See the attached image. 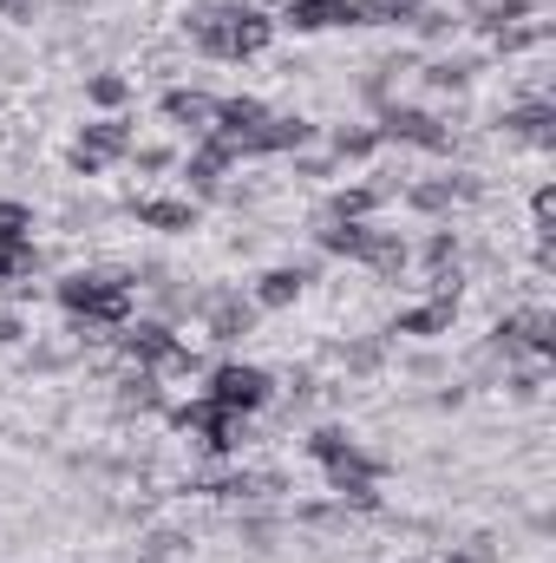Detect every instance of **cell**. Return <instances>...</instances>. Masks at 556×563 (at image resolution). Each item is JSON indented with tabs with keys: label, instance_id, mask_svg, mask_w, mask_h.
I'll use <instances>...</instances> for the list:
<instances>
[{
	"label": "cell",
	"instance_id": "52a82bcc",
	"mask_svg": "<svg viewBox=\"0 0 556 563\" xmlns=\"http://www.w3.org/2000/svg\"><path fill=\"white\" fill-rule=\"evenodd\" d=\"M177 426H184V432H197V439H203V452H236L243 413H223V407L197 400V407H184V413H177Z\"/></svg>",
	"mask_w": 556,
	"mask_h": 563
},
{
	"label": "cell",
	"instance_id": "ac0fdd59",
	"mask_svg": "<svg viewBox=\"0 0 556 563\" xmlns=\"http://www.w3.org/2000/svg\"><path fill=\"white\" fill-rule=\"evenodd\" d=\"M308 452H314V459H321V465H334V459H347V452H354V439H347V432H341V426H321V432H314V439H308Z\"/></svg>",
	"mask_w": 556,
	"mask_h": 563
},
{
	"label": "cell",
	"instance_id": "277c9868",
	"mask_svg": "<svg viewBox=\"0 0 556 563\" xmlns=\"http://www.w3.org/2000/svg\"><path fill=\"white\" fill-rule=\"evenodd\" d=\"M269 374L263 367H216L210 374V407H223V413H256V407H269Z\"/></svg>",
	"mask_w": 556,
	"mask_h": 563
},
{
	"label": "cell",
	"instance_id": "6da1fadb",
	"mask_svg": "<svg viewBox=\"0 0 556 563\" xmlns=\"http://www.w3.org/2000/svg\"><path fill=\"white\" fill-rule=\"evenodd\" d=\"M184 26H190V40H197L203 53H216V59H249V53H263L269 33H276V20H269L263 7H243V0H230V7H197Z\"/></svg>",
	"mask_w": 556,
	"mask_h": 563
},
{
	"label": "cell",
	"instance_id": "7402d4cb",
	"mask_svg": "<svg viewBox=\"0 0 556 563\" xmlns=\"http://www.w3.org/2000/svg\"><path fill=\"white\" fill-rule=\"evenodd\" d=\"M380 361H387V341H354V347H347V367H354V374H374Z\"/></svg>",
	"mask_w": 556,
	"mask_h": 563
},
{
	"label": "cell",
	"instance_id": "44dd1931",
	"mask_svg": "<svg viewBox=\"0 0 556 563\" xmlns=\"http://www.w3.org/2000/svg\"><path fill=\"white\" fill-rule=\"evenodd\" d=\"M425 0H360V20H413Z\"/></svg>",
	"mask_w": 556,
	"mask_h": 563
},
{
	"label": "cell",
	"instance_id": "8fae6325",
	"mask_svg": "<svg viewBox=\"0 0 556 563\" xmlns=\"http://www.w3.org/2000/svg\"><path fill=\"white\" fill-rule=\"evenodd\" d=\"M164 119L184 125V132H210L216 125V99H203V92H164Z\"/></svg>",
	"mask_w": 556,
	"mask_h": 563
},
{
	"label": "cell",
	"instance_id": "7a4b0ae2",
	"mask_svg": "<svg viewBox=\"0 0 556 563\" xmlns=\"http://www.w3.org/2000/svg\"><path fill=\"white\" fill-rule=\"evenodd\" d=\"M321 250H327V256H347V263H367L374 276H400V269H407V243H400L393 230L360 223V217L327 223V230H321Z\"/></svg>",
	"mask_w": 556,
	"mask_h": 563
},
{
	"label": "cell",
	"instance_id": "5b68a950",
	"mask_svg": "<svg viewBox=\"0 0 556 563\" xmlns=\"http://www.w3.org/2000/svg\"><path fill=\"white\" fill-rule=\"evenodd\" d=\"M132 151V125L125 119H99V125H86L79 132V144H73V170L79 177H99L112 157H125Z\"/></svg>",
	"mask_w": 556,
	"mask_h": 563
},
{
	"label": "cell",
	"instance_id": "4316f807",
	"mask_svg": "<svg viewBox=\"0 0 556 563\" xmlns=\"http://www.w3.org/2000/svg\"><path fill=\"white\" fill-rule=\"evenodd\" d=\"M13 341H20V314H7V308H0V347H13Z\"/></svg>",
	"mask_w": 556,
	"mask_h": 563
},
{
	"label": "cell",
	"instance_id": "5bb4252c",
	"mask_svg": "<svg viewBox=\"0 0 556 563\" xmlns=\"http://www.w3.org/2000/svg\"><path fill=\"white\" fill-rule=\"evenodd\" d=\"M452 314H458V301H425V308H407L400 321H393V334H445L452 328Z\"/></svg>",
	"mask_w": 556,
	"mask_h": 563
},
{
	"label": "cell",
	"instance_id": "d4e9b609",
	"mask_svg": "<svg viewBox=\"0 0 556 563\" xmlns=\"http://www.w3.org/2000/svg\"><path fill=\"white\" fill-rule=\"evenodd\" d=\"M531 210H537V223H544V230H551V217H556V190H551V184H544V190H537V203H531Z\"/></svg>",
	"mask_w": 556,
	"mask_h": 563
},
{
	"label": "cell",
	"instance_id": "f1b7e54d",
	"mask_svg": "<svg viewBox=\"0 0 556 563\" xmlns=\"http://www.w3.org/2000/svg\"><path fill=\"white\" fill-rule=\"evenodd\" d=\"M452 563H471V558H452Z\"/></svg>",
	"mask_w": 556,
	"mask_h": 563
},
{
	"label": "cell",
	"instance_id": "7c38bea8",
	"mask_svg": "<svg viewBox=\"0 0 556 563\" xmlns=\"http://www.w3.org/2000/svg\"><path fill=\"white\" fill-rule=\"evenodd\" d=\"M504 132H518V139H531V144H544V151H551V144H556V112L544 106V99H537V106H518V112L504 119Z\"/></svg>",
	"mask_w": 556,
	"mask_h": 563
},
{
	"label": "cell",
	"instance_id": "83f0119b",
	"mask_svg": "<svg viewBox=\"0 0 556 563\" xmlns=\"http://www.w3.org/2000/svg\"><path fill=\"white\" fill-rule=\"evenodd\" d=\"M33 7H40V0H0V13H7V20H33Z\"/></svg>",
	"mask_w": 556,
	"mask_h": 563
},
{
	"label": "cell",
	"instance_id": "9c48e42d",
	"mask_svg": "<svg viewBox=\"0 0 556 563\" xmlns=\"http://www.w3.org/2000/svg\"><path fill=\"white\" fill-rule=\"evenodd\" d=\"M380 139L419 144V151H445V144H452V132H445L432 112H413V106H387V125H380Z\"/></svg>",
	"mask_w": 556,
	"mask_h": 563
},
{
	"label": "cell",
	"instance_id": "8992f818",
	"mask_svg": "<svg viewBox=\"0 0 556 563\" xmlns=\"http://www.w3.org/2000/svg\"><path fill=\"white\" fill-rule=\"evenodd\" d=\"M498 347H504V354H518V347H531L537 361H551V354H556V314H544V308H524V314H504V321H498Z\"/></svg>",
	"mask_w": 556,
	"mask_h": 563
},
{
	"label": "cell",
	"instance_id": "d6986e66",
	"mask_svg": "<svg viewBox=\"0 0 556 563\" xmlns=\"http://www.w3.org/2000/svg\"><path fill=\"white\" fill-rule=\"evenodd\" d=\"M33 243H0V282H20V276H33Z\"/></svg>",
	"mask_w": 556,
	"mask_h": 563
},
{
	"label": "cell",
	"instance_id": "e0dca14e",
	"mask_svg": "<svg viewBox=\"0 0 556 563\" xmlns=\"http://www.w3.org/2000/svg\"><path fill=\"white\" fill-rule=\"evenodd\" d=\"M86 92H92V106H105V112H112V106H125V99H132V86H125V79H119V73H92V79H86Z\"/></svg>",
	"mask_w": 556,
	"mask_h": 563
},
{
	"label": "cell",
	"instance_id": "3957f363",
	"mask_svg": "<svg viewBox=\"0 0 556 563\" xmlns=\"http://www.w3.org/2000/svg\"><path fill=\"white\" fill-rule=\"evenodd\" d=\"M59 301L73 321H92V328H119L132 314V282L125 276H66L59 282Z\"/></svg>",
	"mask_w": 556,
	"mask_h": 563
},
{
	"label": "cell",
	"instance_id": "4fadbf2b",
	"mask_svg": "<svg viewBox=\"0 0 556 563\" xmlns=\"http://www.w3.org/2000/svg\"><path fill=\"white\" fill-rule=\"evenodd\" d=\"M465 197H478V177H438V184H413V203H419V210H452V203H465Z\"/></svg>",
	"mask_w": 556,
	"mask_h": 563
},
{
	"label": "cell",
	"instance_id": "2e32d148",
	"mask_svg": "<svg viewBox=\"0 0 556 563\" xmlns=\"http://www.w3.org/2000/svg\"><path fill=\"white\" fill-rule=\"evenodd\" d=\"M301 288H308V269H269L263 288H256V301H263V308H288Z\"/></svg>",
	"mask_w": 556,
	"mask_h": 563
},
{
	"label": "cell",
	"instance_id": "cb8c5ba5",
	"mask_svg": "<svg viewBox=\"0 0 556 563\" xmlns=\"http://www.w3.org/2000/svg\"><path fill=\"white\" fill-rule=\"evenodd\" d=\"M452 256H458V236H452V230H438V236L425 243V263H432V269H445Z\"/></svg>",
	"mask_w": 556,
	"mask_h": 563
},
{
	"label": "cell",
	"instance_id": "603a6c76",
	"mask_svg": "<svg viewBox=\"0 0 556 563\" xmlns=\"http://www.w3.org/2000/svg\"><path fill=\"white\" fill-rule=\"evenodd\" d=\"M374 144H380V132H334V151L341 157H367Z\"/></svg>",
	"mask_w": 556,
	"mask_h": 563
},
{
	"label": "cell",
	"instance_id": "30bf717a",
	"mask_svg": "<svg viewBox=\"0 0 556 563\" xmlns=\"http://www.w3.org/2000/svg\"><path fill=\"white\" fill-rule=\"evenodd\" d=\"M288 26L321 33V26H367V20H360V0H288Z\"/></svg>",
	"mask_w": 556,
	"mask_h": 563
},
{
	"label": "cell",
	"instance_id": "ba28073f",
	"mask_svg": "<svg viewBox=\"0 0 556 563\" xmlns=\"http://www.w3.org/2000/svg\"><path fill=\"white\" fill-rule=\"evenodd\" d=\"M197 308H203L210 341H243V334L256 328V308H249L243 295H197Z\"/></svg>",
	"mask_w": 556,
	"mask_h": 563
},
{
	"label": "cell",
	"instance_id": "9a60e30c",
	"mask_svg": "<svg viewBox=\"0 0 556 563\" xmlns=\"http://www.w3.org/2000/svg\"><path fill=\"white\" fill-rule=\"evenodd\" d=\"M138 223L144 230H197V210L170 203V197H151V203H138Z\"/></svg>",
	"mask_w": 556,
	"mask_h": 563
},
{
	"label": "cell",
	"instance_id": "ffe728a7",
	"mask_svg": "<svg viewBox=\"0 0 556 563\" xmlns=\"http://www.w3.org/2000/svg\"><path fill=\"white\" fill-rule=\"evenodd\" d=\"M471 79V59H438V66H425V86H438V92H458Z\"/></svg>",
	"mask_w": 556,
	"mask_h": 563
},
{
	"label": "cell",
	"instance_id": "484cf974",
	"mask_svg": "<svg viewBox=\"0 0 556 563\" xmlns=\"http://www.w3.org/2000/svg\"><path fill=\"white\" fill-rule=\"evenodd\" d=\"M138 164H144V170H164V164H170V151H164V144H144Z\"/></svg>",
	"mask_w": 556,
	"mask_h": 563
}]
</instances>
